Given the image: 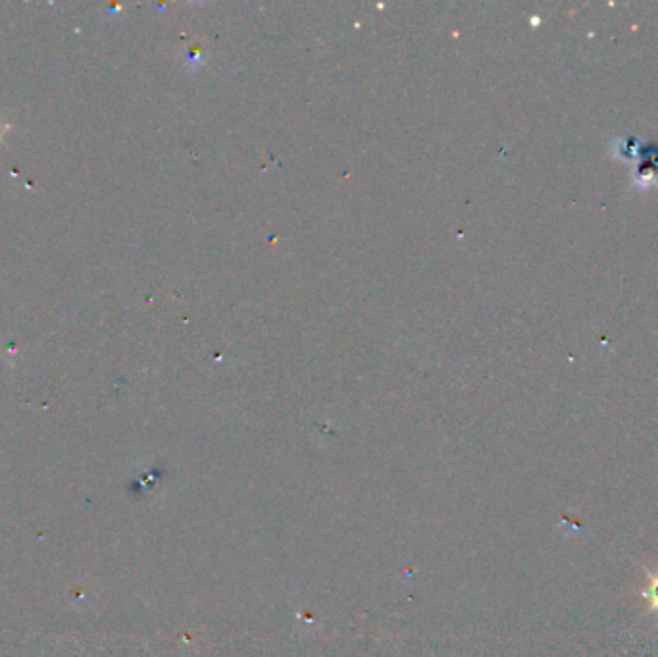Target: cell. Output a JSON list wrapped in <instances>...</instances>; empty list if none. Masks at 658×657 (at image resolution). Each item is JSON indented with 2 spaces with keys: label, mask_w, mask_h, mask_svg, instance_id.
Listing matches in <instances>:
<instances>
[{
  "label": "cell",
  "mask_w": 658,
  "mask_h": 657,
  "mask_svg": "<svg viewBox=\"0 0 658 657\" xmlns=\"http://www.w3.org/2000/svg\"><path fill=\"white\" fill-rule=\"evenodd\" d=\"M645 575H647V584L641 590V598L649 604V611L658 615V571L645 569Z\"/></svg>",
  "instance_id": "6da1fadb"
}]
</instances>
